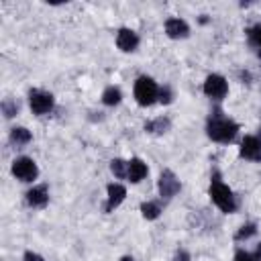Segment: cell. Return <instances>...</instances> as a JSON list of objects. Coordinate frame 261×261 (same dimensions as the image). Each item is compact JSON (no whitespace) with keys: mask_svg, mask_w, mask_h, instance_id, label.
I'll return each instance as SVG.
<instances>
[{"mask_svg":"<svg viewBox=\"0 0 261 261\" xmlns=\"http://www.w3.org/2000/svg\"><path fill=\"white\" fill-rule=\"evenodd\" d=\"M169 126H171L169 118L159 116V118H155V120L147 122V124H145V130H147V133H155V135H163V133H167V130H169Z\"/></svg>","mask_w":261,"mask_h":261,"instance_id":"5bb4252c","label":"cell"},{"mask_svg":"<svg viewBox=\"0 0 261 261\" xmlns=\"http://www.w3.org/2000/svg\"><path fill=\"white\" fill-rule=\"evenodd\" d=\"M102 102H104L106 106H114V104H118V102H120V90L114 88V86L106 88L104 94H102Z\"/></svg>","mask_w":261,"mask_h":261,"instance_id":"e0dca14e","label":"cell"},{"mask_svg":"<svg viewBox=\"0 0 261 261\" xmlns=\"http://www.w3.org/2000/svg\"><path fill=\"white\" fill-rule=\"evenodd\" d=\"M173 261H190V253H188V251H184V249H179V251H175Z\"/></svg>","mask_w":261,"mask_h":261,"instance_id":"cb8c5ba5","label":"cell"},{"mask_svg":"<svg viewBox=\"0 0 261 261\" xmlns=\"http://www.w3.org/2000/svg\"><path fill=\"white\" fill-rule=\"evenodd\" d=\"M2 112H4L6 118L14 116V114L18 112V104H16V100H4V102H2Z\"/></svg>","mask_w":261,"mask_h":261,"instance_id":"ffe728a7","label":"cell"},{"mask_svg":"<svg viewBox=\"0 0 261 261\" xmlns=\"http://www.w3.org/2000/svg\"><path fill=\"white\" fill-rule=\"evenodd\" d=\"M241 157L249 161H261V137H245L241 143Z\"/></svg>","mask_w":261,"mask_h":261,"instance_id":"ba28073f","label":"cell"},{"mask_svg":"<svg viewBox=\"0 0 261 261\" xmlns=\"http://www.w3.org/2000/svg\"><path fill=\"white\" fill-rule=\"evenodd\" d=\"M110 169L116 177H128V163H124L122 159H112L110 161Z\"/></svg>","mask_w":261,"mask_h":261,"instance_id":"d6986e66","label":"cell"},{"mask_svg":"<svg viewBox=\"0 0 261 261\" xmlns=\"http://www.w3.org/2000/svg\"><path fill=\"white\" fill-rule=\"evenodd\" d=\"M29 100H31V108H33L35 114H47L53 108V96L49 92L31 90L29 92Z\"/></svg>","mask_w":261,"mask_h":261,"instance_id":"52a82bcc","label":"cell"},{"mask_svg":"<svg viewBox=\"0 0 261 261\" xmlns=\"http://www.w3.org/2000/svg\"><path fill=\"white\" fill-rule=\"evenodd\" d=\"M210 198L212 202L222 210V212H234L237 208V202H234V196L232 192L228 190V186H224L218 177V173L212 177V184H210Z\"/></svg>","mask_w":261,"mask_h":261,"instance_id":"7a4b0ae2","label":"cell"},{"mask_svg":"<svg viewBox=\"0 0 261 261\" xmlns=\"http://www.w3.org/2000/svg\"><path fill=\"white\" fill-rule=\"evenodd\" d=\"M22 261H45L41 255H37V253H33V251H27L24 253V257H22Z\"/></svg>","mask_w":261,"mask_h":261,"instance_id":"d4e9b609","label":"cell"},{"mask_svg":"<svg viewBox=\"0 0 261 261\" xmlns=\"http://www.w3.org/2000/svg\"><path fill=\"white\" fill-rule=\"evenodd\" d=\"M247 37H249V43L257 49V53L261 55V22L259 24H255V27H251V29H247Z\"/></svg>","mask_w":261,"mask_h":261,"instance_id":"2e32d148","label":"cell"},{"mask_svg":"<svg viewBox=\"0 0 261 261\" xmlns=\"http://www.w3.org/2000/svg\"><path fill=\"white\" fill-rule=\"evenodd\" d=\"M145 175H147V165H145L139 157L130 159V161H128V179L137 184V181H141Z\"/></svg>","mask_w":261,"mask_h":261,"instance_id":"4fadbf2b","label":"cell"},{"mask_svg":"<svg viewBox=\"0 0 261 261\" xmlns=\"http://www.w3.org/2000/svg\"><path fill=\"white\" fill-rule=\"evenodd\" d=\"M206 130H208V137H210L212 141H216V143H228V141L234 139L239 126H237L232 120H228V118H224V116H220V114L216 112L214 116H210Z\"/></svg>","mask_w":261,"mask_h":261,"instance_id":"6da1fadb","label":"cell"},{"mask_svg":"<svg viewBox=\"0 0 261 261\" xmlns=\"http://www.w3.org/2000/svg\"><path fill=\"white\" fill-rule=\"evenodd\" d=\"M255 259L261 261V243H259V247H257V251H255Z\"/></svg>","mask_w":261,"mask_h":261,"instance_id":"484cf974","label":"cell"},{"mask_svg":"<svg viewBox=\"0 0 261 261\" xmlns=\"http://www.w3.org/2000/svg\"><path fill=\"white\" fill-rule=\"evenodd\" d=\"M49 200V194H47V186H37L33 190L27 192V204L33 206V208H43Z\"/></svg>","mask_w":261,"mask_h":261,"instance_id":"7c38bea8","label":"cell"},{"mask_svg":"<svg viewBox=\"0 0 261 261\" xmlns=\"http://www.w3.org/2000/svg\"><path fill=\"white\" fill-rule=\"evenodd\" d=\"M120 261H135V259H133V257H128V255H126V257H122V259H120Z\"/></svg>","mask_w":261,"mask_h":261,"instance_id":"4316f807","label":"cell"},{"mask_svg":"<svg viewBox=\"0 0 261 261\" xmlns=\"http://www.w3.org/2000/svg\"><path fill=\"white\" fill-rule=\"evenodd\" d=\"M234 261H257V259H255V255H251V253H245V251H237V255H234Z\"/></svg>","mask_w":261,"mask_h":261,"instance_id":"603a6c76","label":"cell"},{"mask_svg":"<svg viewBox=\"0 0 261 261\" xmlns=\"http://www.w3.org/2000/svg\"><path fill=\"white\" fill-rule=\"evenodd\" d=\"M165 33H167V37H171V39H184V37L190 35V27H188L186 20H181V18H167V22H165Z\"/></svg>","mask_w":261,"mask_h":261,"instance_id":"30bf717a","label":"cell"},{"mask_svg":"<svg viewBox=\"0 0 261 261\" xmlns=\"http://www.w3.org/2000/svg\"><path fill=\"white\" fill-rule=\"evenodd\" d=\"M12 173H14L20 181H33V179L37 177L39 169H37V165H35V161H33L31 157H18V159H14V163H12Z\"/></svg>","mask_w":261,"mask_h":261,"instance_id":"277c9868","label":"cell"},{"mask_svg":"<svg viewBox=\"0 0 261 261\" xmlns=\"http://www.w3.org/2000/svg\"><path fill=\"white\" fill-rule=\"evenodd\" d=\"M135 98L141 106H149L153 104L157 98H159V88L157 84L147 77V75H141L137 82H135Z\"/></svg>","mask_w":261,"mask_h":261,"instance_id":"3957f363","label":"cell"},{"mask_svg":"<svg viewBox=\"0 0 261 261\" xmlns=\"http://www.w3.org/2000/svg\"><path fill=\"white\" fill-rule=\"evenodd\" d=\"M124 196H126L124 186H120V184H110V186H108V200H106L104 210H106V212H112V210L124 200Z\"/></svg>","mask_w":261,"mask_h":261,"instance_id":"8fae6325","label":"cell"},{"mask_svg":"<svg viewBox=\"0 0 261 261\" xmlns=\"http://www.w3.org/2000/svg\"><path fill=\"white\" fill-rule=\"evenodd\" d=\"M226 92H228V84L222 75L212 73V75L206 77V82H204V94L206 96H210L214 100H220V98L226 96Z\"/></svg>","mask_w":261,"mask_h":261,"instance_id":"8992f818","label":"cell"},{"mask_svg":"<svg viewBox=\"0 0 261 261\" xmlns=\"http://www.w3.org/2000/svg\"><path fill=\"white\" fill-rule=\"evenodd\" d=\"M141 212H143V216H145L147 220H153V218H157V216L161 214V208H159L157 202H145V204L141 206Z\"/></svg>","mask_w":261,"mask_h":261,"instance_id":"ac0fdd59","label":"cell"},{"mask_svg":"<svg viewBox=\"0 0 261 261\" xmlns=\"http://www.w3.org/2000/svg\"><path fill=\"white\" fill-rule=\"evenodd\" d=\"M116 45H118V49H122V51H135L137 49V45H139V37H137V33L135 31H130V29H120L118 31V35H116Z\"/></svg>","mask_w":261,"mask_h":261,"instance_id":"9c48e42d","label":"cell"},{"mask_svg":"<svg viewBox=\"0 0 261 261\" xmlns=\"http://www.w3.org/2000/svg\"><path fill=\"white\" fill-rule=\"evenodd\" d=\"M159 102H163V104H169L171 102V90L167 86L159 90Z\"/></svg>","mask_w":261,"mask_h":261,"instance_id":"7402d4cb","label":"cell"},{"mask_svg":"<svg viewBox=\"0 0 261 261\" xmlns=\"http://www.w3.org/2000/svg\"><path fill=\"white\" fill-rule=\"evenodd\" d=\"M255 232H257L255 224H245V226H241V228H239V232L234 234V239H237V241H243V239H249V237H253Z\"/></svg>","mask_w":261,"mask_h":261,"instance_id":"44dd1931","label":"cell"},{"mask_svg":"<svg viewBox=\"0 0 261 261\" xmlns=\"http://www.w3.org/2000/svg\"><path fill=\"white\" fill-rule=\"evenodd\" d=\"M179 188H181V184L175 177V173L171 169H163L161 175H159V194H161V198H165V200L173 198L179 192Z\"/></svg>","mask_w":261,"mask_h":261,"instance_id":"5b68a950","label":"cell"},{"mask_svg":"<svg viewBox=\"0 0 261 261\" xmlns=\"http://www.w3.org/2000/svg\"><path fill=\"white\" fill-rule=\"evenodd\" d=\"M29 141H31V133H29L24 126H16V128L10 130V143H14L16 147L27 145Z\"/></svg>","mask_w":261,"mask_h":261,"instance_id":"9a60e30c","label":"cell"}]
</instances>
